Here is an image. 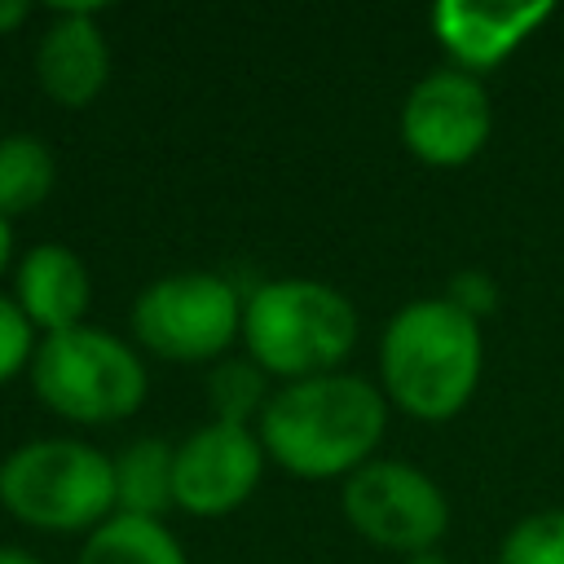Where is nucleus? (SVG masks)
<instances>
[{
  "label": "nucleus",
  "instance_id": "nucleus-1",
  "mask_svg": "<svg viewBox=\"0 0 564 564\" xmlns=\"http://www.w3.org/2000/svg\"><path fill=\"white\" fill-rule=\"evenodd\" d=\"M388 432V397L361 375L330 370L269 392L256 423L264 454L300 480H335L366 467Z\"/></svg>",
  "mask_w": 564,
  "mask_h": 564
},
{
  "label": "nucleus",
  "instance_id": "nucleus-2",
  "mask_svg": "<svg viewBox=\"0 0 564 564\" xmlns=\"http://www.w3.org/2000/svg\"><path fill=\"white\" fill-rule=\"evenodd\" d=\"M480 366V322H471L445 295L401 304L379 335V388L397 410L423 423L454 419L471 401Z\"/></svg>",
  "mask_w": 564,
  "mask_h": 564
},
{
  "label": "nucleus",
  "instance_id": "nucleus-3",
  "mask_svg": "<svg viewBox=\"0 0 564 564\" xmlns=\"http://www.w3.org/2000/svg\"><path fill=\"white\" fill-rule=\"evenodd\" d=\"M357 308L317 278H273L242 300L247 357L278 379L330 375L357 348Z\"/></svg>",
  "mask_w": 564,
  "mask_h": 564
},
{
  "label": "nucleus",
  "instance_id": "nucleus-4",
  "mask_svg": "<svg viewBox=\"0 0 564 564\" xmlns=\"http://www.w3.org/2000/svg\"><path fill=\"white\" fill-rule=\"evenodd\" d=\"M0 502L40 533H93L115 516V467L88 441L40 436L0 458Z\"/></svg>",
  "mask_w": 564,
  "mask_h": 564
},
{
  "label": "nucleus",
  "instance_id": "nucleus-5",
  "mask_svg": "<svg viewBox=\"0 0 564 564\" xmlns=\"http://www.w3.org/2000/svg\"><path fill=\"white\" fill-rule=\"evenodd\" d=\"M31 388L53 414L70 423H119L141 410L150 375L132 344L84 322L35 344Z\"/></svg>",
  "mask_w": 564,
  "mask_h": 564
},
{
  "label": "nucleus",
  "instance_id": "nucleus-6",
  "mask_svg": "<svg viewBox=\"0 0 564 564\" xmlns=\"http://www.w3.org/2000/svg\"><path fill=\"white\" fill-rule=\"evenodd\" d=\"M132 335L163 361H216L242 335V295L212 269L163 273L132 300Z\"/></svg>",
  "mask_w": 564,
  "mask_h": 564
},
{
  "label": "nucleus",
  "instance_id": "nucleus-7",
  "mask_svg": "<svg viewBox=\"0 0 564 564\" xmlns=\"http://www.w3.org/2000/svg\"><path fill=\"white\" fill-rule=\"evenodd\" d=\"M339 502H344L348 524L366 542L383 551H401L405 560L436 551V542L449 529L445 489L427 471L401 458H370L366 467H357L344 480Z\"/></svg>",
  "mask_w": 564,
  "mask_h": 564
},
{
  "label": "nucleus",
  "instance_id": "nucleus-8",
  "mask_svg": "<svg viewBox=\"0 0 564 564\" xmlns=\"http://www.w3.org/2000/svg\"><path fill=\"white\" fill-rule=\"evenodd\" d=\"M489 88L458 66L427 70L401 101V141L419 163L432 167H458L476 159L489 141Z\"/></svg>",
  "mask_w": 564,
  "mask_h": 564
},
{
  "label": "nucleus",
  "instance_id": "nucleus-9",
  "mask_svg": "<svg viewBox=\"0 0 564 564\" xmlns=\"http://www.w3.org/2000/svg\"><path fill=\"white\" fill-rule=\"evenodd\" d=\"M264 445L256 427L242 423H203L176 445V467H172V489L176 507L189 516H229L238 511L260 476H264Z\"/></svg>",
  "mask_w": 564,
  "mask_h": 564
},
{
  "label": "nucleus",
  "instance_id": "nucleus-10",
  "mask_svg": "<svg viewBox=\"0 0 564 564\" xmlns=\"http://www.w3.org/2000/svg\"><path fill=\"white\" fill-rule=\"evenodd\" d=\"M551 0H529V4H489V0H436L427 22L436 44L449 53V66L467 75L494 70L502 57H511L546 18Z\"/></svg>",
  "mask_w": 564,
  "mask_h": 564
},
{
  "label": "nucleus",
  "instance_id": "nucleus-11",
  "mask_svg": "<svg viewBox=\"0 0 564 564\" xmlns=\"http://www.w3.org/2000/svg\"><path fill=\"white\" fill-rule=\"evenodd\" d=\"M35 79L57 106H88L110 79V40L93 4H62L35 44Z\"/></svg>",
  "mask_w": 564,
  "mask_h": 564
},
{
  "label": "nucleus",
  "instance_id": "nucleus-12",
  "mask_svg": "<svg viewBox=\"0 0 564 564\" xmlns=\"http://www.w3.org/2000/svg\"><path fill=\"white\" fill-rule=\"evenodd\" d=\"M13 300L35 330H75L84 326V313L93 304L88 264L66 242H40L13 269Z\"/></svg>",
  "mask_w": 564,
  "mask_h": 564
},
{
  "label": "nucleus",
  "instance_id": "nucleus-13",
  "mask_svg": "<svg viewBox=\"0 0 564 564\" xmlns=\"http://www.w3.org/2000/svg\"><path fill=\"white\" fill-rule=\"evenodd\" d=\"M110 467H115V511L119 516L163 520V511L176 507V489H172L176 445L172 441L137 436L119 454H110Z\"/></svg>",
  "mask_w": 564,
  "mask_h": 564
},
{
  "label": "nucleus",
  "instance_id": "nucleus-14",
  "mask_svg": "<svg viewBox=\"0 0 564 564\" xmlns=\"http://www.w3.org/2000/svg\"><path fill=\"white\" fill-rule=\"evenodd\" d=\"M79 564H189V560L185 546L172 538V529H163V520L115 511L88 533Z\"/></svg>",
  "mask_w": 564,
  "mask_h": 564
},
{
  "label": "nucleus",
  "instance_id": "nucleus-15",
  "mask_svg": "<svg viewBox=\"0 0 564 564\" xmlns=\"http://www.w3.org/2000/svg\"><path fill=\"white\" fill-rule=\"evenodd\" d=\"M57 185V159L35 132H4L0 137V216L35 212Z\"/></svg>",
  "mask_w": 564,
  "mask_h": 564
},
{
  "label": "nucleus",
  "instance_id": "nucleus-16",
  "mask_svg": "<svg viewBox=\"0 0 564 564\" xmlns=\"http://www.w3.org/2000/svg\"><path fill=\"white\" fill-rule=\"evenodd\" d=\"M207 397H212V414H216L220 423L256 427L260 414H264V405H269L264 370H260L251 357H225V361L212 366Z\"/></svg>",
  "mask_w": 564,
  "mask_h": 564
},
{
  "label": "nucleus",
  "instance_id": "nucleus-17",
  "mask_svg": "<svg viewBox=\"0 0 564 564\" xmlns=\"http://www.w3.org/2000/svg\"><path fill=\"white\" fill-rule=\"evenodd\" d=\"M498 564H564V507L516 520L498 542Z\"/></svg>",
  "mask_w": 564,
  "mask_h": 564
},
{
  "label": "nucleus",
  "instance_id": "nucleus-18",
  "mask_svg": "<svg viewBox=\"0 0 564 564\" xmlns=\"http://www.w3.org/2000/svg\"><path fill=\"white\" fill-rule=\"evenodd\" d=\"M35 326L26 322V313L18 308L13 295L0 291V383H9L18 370H31L35 357Z\"/></svg>",
  "mask_w": 564,
  "mask_h": 564
},
{
  "label": "nucleus",
  "instance_id": "nucleus-19",
  "mask_svg": "<svg viewBox=\"0 0 564 564\" xmlns=\"http://www.w3.org/2000/svg\"><path fill=\"white\" fill-rule=\"evenodd\" d=\"M445 300H449L454 308H463L471 322H480V317H489V313L498 308V282H494L489 273H480V269H463V273L449 278Z\"/></svg>",
  "mask_w": 564,
  "mask_h": 564
},
{
  "label": "nucleus",
  "instance_id": "nucleus-20",
  "mask_svg": "<svg viewBox=\"0 0 564 564\" xmlns=\"http://www.w3.org/2000/svg\"><path fill=\"white\" fill-rule=\"evenodd\" d=\"M26 13H31V4H26V0H0V35H4V31H13V26H22V22H26Z\"/></svg>",
  "mask_w": 564,
  "mask_h": 564
},
{
  "label": "nucleus",
  "instance_id": "nucleus-21",
  "mask_svg": "<svg viewBox=\"0 0 564 564\" xmlns=\"http://www.w3.org/2000/svg\"><path fill=\"white\" fill-rule=\"evenodd\" d=\"M9 264H13V220L0 216V278L9 273Z\"/></svg>",
  "mask_w": 564,
  "mask_h": 564
},
{
  "label": "nucleus",
  "instance_id": "nucleus-22",
  "mask_svg": "<svg viewBox=\"0 0 564 564\" xmlns=\"http://www.w3.org/2000/svg\"><path fill=\"white\" fill-rule=\"evenodd\" d=\"M0 564H44L35 551H22V546H0Z\"/></svg>",
  "mask_w": 564,
  "mask_h": 564
},
{
  "label": "nucleus",
  "instance_id": "nucleus-23",
  "mask_svg": "<svg viewBox=\"0 0 564 564\" xmlns=\"http://www.w3.org/2000/svg\"><path fill=\"white\" fill-rule=\"evenodd\" d=\"M405 564H449V560H445L441 551H423V555H410Z\"/></svg>",
  "mask_w": 564,
  "mask_h": 564
}]
</instances>
